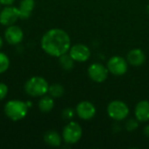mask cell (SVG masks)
Returning <instances> with one entry per match:
<instances>
[{"mask_svg":"<svg viewBox=\"0 0 149 149\" xmlns=\"http://www.w3.org/2000/svg\"><path fill=\"white\" fill-rule=\"evenodd\" d=\"M139 127V121L136 119H129L126 121L125 128L128 132H133Z\"/></svg>","mask_w":149,"mask_h":149,"instance_id":"cell-20","label":"cell"},{"mask_svg":"<svg viewBox=\"0 0 149 149\" xmlns=\"http://www.w3.org/2000/svg\"><path fill=\"white\" fill-rule=\"evenodd\" d=\"M76 114L84 120H92L96 114V107L95 106L87 100H83L79 102L76 107Z\"/></svg>","mask_w":149,"mask_h":149,"instance_id":"cell-8","label":"cell"},{"mask_svg":"<svg viewBox=\"0 0 149 149\" xmlns=\"http://www.w3.org/2000/svg\"><path fill=\"white\" fill-rule=\"evenodd\" d=\"M128 62L127 58L121 56H113L111 57L107 63V67L109 73L115 76H122L127 73L128 70Z\"/></svg>","mask_w":149,"mask_h":149,"instance_id":"cell-6","label":"cell"},{"mask_svg":"<svg viewBox=\"0 0 149 149\" xmlns=\"http://www.w3.org/2000/svg\"><path fill=\"white\" fill-rule=\"evenodd\" d=\"M87 74L89 78L96 83H102L107 80L109 72L107 65H102L101 63H93L88 66Z\"/></svg>","mask_w":149,"mask_h":149,"instance_id":"cell-7","label":"cell"},{"mask_svg":"<svg viewBox=\"0 0 149 149\" xmlns=\"http://www.w3.org/2000/svg\"><path fill=\"white\" fill-rule=\"evenodd\" d=\"M147 12H148V14L149 15V4L147 6Z\"/></svg>","mask_w":149,"mask_h":149,"instance_id":"cell-26","label":"cell"},{"mask_svg":"<svg viewBox=\"0 0 149 149\" xmlns=\"http://www.w3.org/2000/svg\"><path fill=\"white\" fill-rule=\"evenodd\" d=\"M44 140L46 144L52 147H59L61 145V136L55 131H49L45 134Z\"/></svg>","mask_w":149,"mask_h":149,"instance_id":"cell-15","label":"cell"},{"mask_svg":"<svg viewBox=\"0 0 149 149\" xmlns=\"http://www.w3.org/2000/svg\"><path fill=\"white\" fill-rule=\"evenodd\" d=\"M6 41L10 45L19 44L24 37L22 30L16 25H10V27L5 31L4 33Z\"/></svg>","mask_w":149,"mask_h":149,"instance_id":"cell-13","label":"cell"},{"mask_svg":"<svg viewBox=\"0 0 149 149\" xmlns=\"http://www.w3.org/2000/svg\"><path fill=\"white\" fill-rule=\"evenodd\" d=\"M107 112L108 116L115 121H121L127 118L129 114L128 106L121 100L111 101L107 107Z\"/></svg>","mask_w":149,"mask_h":149,"instance_id":"cell-4","label":"cell"},{"mask_svg":"<svg viewBox=\"0 0 149 149\" xmlns=\"http://www.w3.org/2000/svg\"><path fill=\"white\" fill-rule=\"evenodd\" d=\"M19 9L17 7H5L0 12V23L3 25L10 26L12 25L19 17Z\"/></svg>","mask_w":149,"mask_h":149,"instance_id":"cell-10","label":"cell"},{"mask_svg":"<svg viewBox=\"0 0 149 149\" xmlns=\"http://www.w3.org/2000/svg\"><path fill=\"white\" fill-rule=\"evenodd\" d=\"M8 93V87L5 84L0 83V100L4 99Z\"/></svg>","mask_w":149,"mask_h":149,"instance_id":"cell-22","label":"cell"},{"mask_svg":"<svg viewBox=\"0 0 149 149\" xmlns=\"http://www.w3.org/2000/svg\"><path fill=\"white\" fill-rule=\"evenodd\" d=\"M50 95L53 98H59L61 97L64 93H65V89L63 87L62 85L60 84H54L51 86H49V90H48Z\"/></svg>","mask_w":149,"mask_h":149,"instance_id":"cell-18","label":"cell"},{"mask_svg":"<svg viewBox=\"0 0 149 149\" xmlns=\"http://www.w3.org/2000/svg\"><path fill=\"white\" fill-rule=\"evenodd\" d=\"M75 113H76V111H74L72 108L67 107V108H65V109L63 110V112H62V117L65 120H71L74 117Z\"/></svg>","mask_w":149,"mask_h":149,"instance_id":"cell-21","label":"cell"},{"mask_svg":"<svg viewBox=\"0 0 149 149\" xmlns=\"http://www.w3.org/2000/svg\"><path fill=\"white\" fill-rule=\"evenodd\" d=\"M41 46L49 55L60 57L69 52L71 38L67 32L62 29H51L44 34L41 39Z\"/></svg>","mask_w":149,"mask_h":149,"instance_id":"cell-1","label":"cell"},{"mask_svg":"<svg viewBox=\"0 0 149 149\" xmlns=\"http://www.w3.org/2000/svg\"><path fill=\"white\" fill-rule=\"evenodd\" d=\"M35 6L34 0H22L19 5V17L22 19H26L31 16V13Z\"/></svg>","mask_w":149,"mask_h":149,"instance_id":"cell-14","label":"cell"},{"mask_svg":"<svg viewBox=\"0 0 149 149\" xmlns=\"http://www.w3.org/2000/svg\"><path fill=\"white\" fill-rule=\"evenodd\" d=\"M53 107H54V100H52V97L49 96L43 97L38 102V107L44 113L50 112L53 108Z\"/></svg>","mask_w":149,"mask_h":149,"instance_id":"cell-17","label":"cell"},{"mask_svg":"<svg viewBox=\"0 0 149 149\" xmlns=\"http://www.w3.org/2000/svg\"><path fill=\"white\" fill-rule=\"evenodd\" d=\"M25 92L32 97L45 95L49 90L47 81L42 77H32L24 85Z\"/></svg>","mask_w":149,"mask_h":149,"instance_id":"cell-3","label":"cell"},{"mask_svg":"<svg viewBox=\"0 0 149 149\" xmlns=\"http://www.w3.org/2000/svg\"><path fill=\"white\" fill-rule=\"evenodd\" d=\"M15 0H0V3L4 4V5H10L13 3Z\"/></svg>","mask_w":149,"mask_h":149,"instance_id":"cell-23","label":"cell"},{"mask_svg":"<svg viewBox=\"0 0 149 149\" xmlns=\"http://www.w3.org/2000/svg\"><path fill=\"white\" fill-rule=\"evenodd\" d=\"M2 45H3V40H2L1 37H0V49H1V47H2Z\"/></svg>","mask_w":149,"mask_h":149,"instance_id":"cell-25","label":"cell"},{"mask_svg":"<svg viewBox=\"0 0 149 149\" xmlns=\"http://www.w3.org/2000/svg\"><path fill=\"white\" fill-rule=\"evenodd\" d=\"M10 65V61L8 57L4 54L0 52V73L4 72Z\"/></svg>","mask_w":149,"mask_h":149,"instance_id":"cell-19","label":"cell"},{"mask_svg":"<svg viewBox=\"0 0 149 149\" xmlns=\"http://www.w3.org/2000/svg\"><path fill=\"white\" fill-rule=\"evenodd\" d=\"M69 54L76 62H86L91 57V51L84 44H76L70 48Z\"/></svg>","mask_w":149,"mask_h":149,"instance_id":"cell-9","label":"cell"},{"mask_svg":"<svg viewBox=\"0 0 149 149\" xmlns=\"http://www.w3.org/2000/svg\"><path fill=\"white\" fill-rule=\"evenodd\" d=\"M58 61H59V65H61V67L65 70V71H71L73 67H74V59L71 57L70 54L65 53L63 55H61L60 57H58Z\"/></svg>","mask_w":149,"mask_h":149,"instance_id":"cell-16","label":"cell"},{"mask_svg":"<svg viewBox=\"0 0 149 149\" xmlns=\"http://www.w3.org/2000/svg\"><path fill=\"white\" fill-rule=\"evenodd\" d=\"M135 119L139 122H148L149 121V101L147 100H141L137 103L134 108Z\"/></svg>","mask_w":149,"mask_h":149,"instance_id":"cell-12","label":"cell"},{"mask_svg":"<svg viewBox=\"0 0 149 149\" xmlns=\"http://www.w3.org/2000/svg\"><path fill=\"white\" fill-rule=\"evenodd\" d=\"M144 134H145L148 138H149V125L145 127V128H144Z\"/></svg>","mask_w":149,"mask_h":149,"instance_id":"cell-24","label":"cell"},{"mask_svg":"<svg viewBox=\"0 0 149 149\" xmlns=\"http://www.w3.org/2000/svg\"><path fill=\"white\" fill-rule=\"evenodd\" d=\"M126 58L129 65L138 67L145 63L146 54L141 48H134L128 52Z\"/></svg>","mask_w":149,"mask_h":149,"instance_id":"cell-11","label":"cell"},{"mask_svg":"<svg viewBox=\"0 0 149 149\" xmlns=\"http://www.w3.org/2000/svg\"><path fill=\"white\" fill-rule=\"evenodd\" d=\"M83 134L81 126L74 121H70L63 130L62 137L65 143L75 144L79 141Z\"/></svg>","mask_w":149,"mask_h":149,"instance_id":"cell-5","label":"cell"},{"mask_svg":"<svg viewBox=\"0 0 149 149\" xmlns=\"http://www.w3.org/2000/svg\"><path fill=\"white\" fill-rule=\"evenodd\" d=\"M28 112V105L20 100H10L4 106L6 116L13 121H17L25 117Z\"/></svg>","mask_w":149,"mask_h":149,"instance_id":"cell-2","label":"cell"}]
</instances>
